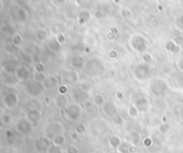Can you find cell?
<instances>
[{
  "label": "cell",
  "instance_id": "bcb514c9",
  "mask_svg": "<svg viewBox=\"0 0 183 153\" xmlns=\"http://www.w3.org/2000/svg\"><path fill=\"white\" fill-rule=\"evenodd\" d=\"M54 3L56 4V6H62V4H64L67 0H53Z\"/></svg>",
  "mask_w": 183,
  "mask_h": 153
},
{
  "label": "cell",
  "instance_id": "e575fe53",
  "mask_svg": "<svg viewBox=\"0 0 183 153\" xmlns=\"http://www.w3.org/2000/svg\"><path fill=\"white\" fill-rule=\"evenodd\" d=\"M68 91H69V88L67 84H59L57 86V92L59 95H67Z\"/></svg>",
  "mask_w": 183,
  "mask_h": 153
},
{
  "label": "cell",
  "instance_id": "b9f144b4",
  "mask_svg": "<svg viewBox=\"0 0 183 153\" xmlns=\"http://www.w3.org/2000/svg\"><path fill=\"white\" fill-rule=\"evenodd\" d=\"M176 66H177V69L179 70L180 72H182L183 74V55L180 56V57L177 60V62H176Z\"/></svg>",
  "mask_w": 183,
  "mask_h": 153
},
{
  "label": "cell",
  "instance_id": "7402d4cb",
  "mask_svg": "<svg viewBox=\"0 0 183 153\" xmlns=\"http://www.w3.org/2000/svg\"><path fill=\"white\" fill-rule=\"evenodd\" d=\"M52 143L55 146H59V147H64L67 142V139L65 137V134H62V135H57L54 138H52Z\"/></svg>",
  "mask_w": 183,
  "mask_h": 153
},
{
  "label": "cell",
  "instance_id": "d590c367",
  "mask_svg": "<svg viewBox=\"0 0 183 153\" xmlns=\"http://www.w3.org/2000/svg\"><path fill=\"white\" fill-rule=\"evenodd\" d=\"M120 15L122 16L123 18H129L131 15H133V12H131L130 9L128 8H123L120 12Z\"/></svg>",
  "mask_w": 183,
  "mask_h": 153
},
{
  "label": "cell",
  "instance_id": "1f68e13d",
  "mask_svg": "<svg viewBox=\"0 0 183 153\" xmlns=\"http://www.w3.org/2000/svg\"><path fill=\"white\" fill-rule=\"evenodd\" d=\"M141 60H142V63H145V64H151L152 60H153V56L151 55V54L149 53V52H145L141 55Z\"/></svg>",
  "mask_w": 183,
  "mask_h": 153
},
{
  "label": "cell",
  "instance_id": "484cf974",
  "mask_svg": "<svg viewBox=\"0 0 183 153\" xmlns=\"http://www.w3.org/2000/svg\"><path fill=\"white\" fill-rule=\"evenodd\" d=\"M32 78H34V81L40 82V83H43L48 77L45 76V74H44V72H37V71H35Z\"/></svg>",
  "mask_w": 183,
  "mask_h": 153
},
{
  "label": "cell",
  "instance_id": "9c48e42d",
  "mask_svg": "<svg viewBox=\"0 0 183 153\" xmlns=\"http://www.w3.org/2000/svg\"><path fill=\"white\" fill-rule=\"evenodd\" d=\"M164 48H165V50L168 53L172 54V55H178L181 52V45L178 43L177 40H173V39L166 40L165 43H164Z\"/></svg>",
  "mask_w": 183,
  "mask_h": 153
},
{
  "label": "cell",
  "instance_id": "7bdbcfd3",
  "mask_svg": "<svg viewBox=\"0 0 183 153\" xmlns=\"http://www.w3.org/2000/svg\"><path fill=\"white\" fill-rule=\"evenodd\" d=\"M44 64L43 63H41V62H39V63H37L36 65H35V71H37V72H44Z\"/></svg>",
  "mask_w": 183,
  "mask_h": 153
},
{
  "label": "cell",
  "instance_id": "f907efd6",
  "mask_svg": "<svg viewBox=\"0 0 183 153\" xmlns=\"http://www.w3.org/2000/svg\"><path fill=\"white\" fill-rule=\"evenodd\" d=\"M114 153H121V152H120V151H118V150H116V151L114 152Z\"/></svg>",
  "mask_w": 183,
  "mask_h": 153
},
{
  "label": "cell",
  "instance_id": "f35d334b",
  "mask_svg": "<svg viewBox=\"0 0 183 153\" xmlns=\"http://www.w3.org/2000/svg\"><path fill=\"white\" fill-rule=\"evenodd\" d=\"M55 40L58 42V44H59V45H63V44H65V42H66V36H65V34H64V32H62V34L56 35Z\"/></svg>",
  "mask_w": 183,
  "mask_h": 153
},
{
  "label": "cell",
  "instance_id": "ee69618b",
  "mask_svg": "<svg viewBox=\"0 0 183 153\" xmlns=\"http://www.w3.org/2000/svg\"><path fill=\"white\" fill-rule=\"evenodd\" d=\"M86 131V125L85 124H80V125L77 127V133L78 134H83Z\"/></svg>",
  "mask_w": 183,
  "mask_h": 153
},
{
  "label": "cell",
  "instance_id": "f6af8a7d",
  "mask_svg": "<svg viewBox=\"0 0 183 153\" xmlns=\"http://www.w3.org/2000/svg\"><path fill=\"white\" fill-rule=\"evenodd\" d=\"M113 121L115 122L116 124H122V123H124V121H123V119H122L121 117H120V115L118 114L116 115V117H113Z\"/></svg>",
  "mask_w": 183,
  "mask_h": 153
},
{
  "label": "cell",
  "instance_id": "4dcf8cb0",
  "mask_svg": "<svg viewBox=\"0 0 183 153\" xmlns=\"http://www.w3.org/2000/svg\"><path fill=\"white\" fill-rule=\"evenodd\" d=\"M22 43H23L22 36H21V35H18V34L13 35V37H12V44H13V45L14 46H21V45H22Z\"/></svg>",
  "mask_w": 183,
  "mask_h": 153
},
{
  "label": "cell",
  "instance_id": "f546056e",
  "mask_svg": "<svg viewBox=\"0 0 183 153\" xmlns=\"http://www.w3.org/2000/svg\"><path fill=\"white\" fill-rule=\"evenodd\" d=\"M108 58H109L110 60H116L119 58V51L116 50V49H110L109 51H108Z\"/></svg>",
  "mask_w": 183,
  "mask_h": 153
},
{
  "label": "cell",
  "instance_id": "74e56055",
  "mask_svg": "<svg viewBox=\"0 0 183 153\" xmlns=\"http://www.w3.org/2000/svg\"><path fill=\"white\" fill-rule=\"evenodd\" d=\"M139 152V148L136 143H129L127 146V153H138Z\"/></svg>",
  "mask_w": 183,
  "mask_h": 153
},
{
  "label": "cell",
  "instance_id": "cb8c5ba5",
  "mask_svg": "<svg viewBox=\"0 0 183 153\" xmlns=\"http://www.w3.org/2000/svg\"><path fill=\"white\" fill-rule=\"evenodd\" d=\"M127 114H128V117H131V119H137V117H139L140 112L138 111V109L135 107V106L131 105V106L128 107V109H127Z\"/></svg>",
  "mask_w": 183,
  "mask_h": 153
},
{
  "label": "cell",
  "instance_id": "d6a6232c",
  "mask_svg": "<svg viewBox=\"0 0 183 153\" xmlns=\"http://www.w3.org/2000/svg\"><path fill=\"white\" fill-rule=\"evenodd\" d=\"M105 12L102 10H95L94 11V13H93V17L95 18L96 21H101V20H104L105 18Z\"/></svg>",
  "mask_w": 183,
  "mask_h": 153
},
{
  "label": "cell",
  "instance_id": "ab89813d",
  "mask_svg": "<svg viewBox=\"0 0 183 153\" xmlns=\"http://www.w3.org/2000/svg\"><path fill=\"white\" fill-rule=\"evenodd\" d=\"M130 139L133 141V143H136V145H137L140 140V134L138 133V131H133V133L130 134Z\"/></svg>",
  "mask_w": 183,
  "mask_h": 153
},
{
  "label": "cell",
  "instance_id": "52a82bcc",
  "mask_svg": "<svg viewBox=\"0 0 183 153\" xmlns=\"http://www.w3.org/2000/svg\"><path fill=\"white\" fill-rule=\"evenodd\" d=\"M101 109H102V112H104L107 117H112V119L119 114V108L113 100H107Z\"/></svg>",
  "mask_w": 183,
  "mask_h": 153
},
{
  "label": "cell",
  "instance_id": "816d5d0a",
  "mask_svg": "<svg viewBox=\"0 0 183 153\" xmlns=\"http://www.w3.org/2000/svg\"><path fill=\"white\" fill-rule=\"evenodd\" d=\"M91 153H96V152H91Z\"/></svg>",
  "mask_w": 183,
  "mask_h": 153
},
{
  "label": "cell",
  "instance_id": "681fc988",
  "mask_svg": "<svg viewBox=\"0 0 183 153\" xmlns=\"http://www.w3.org/2000/svg\"><path fill=\"white\" fill-rule=\"evenodd\" d=\"M120 1H121V0H114V2H115V3H119Z\"/></svg>",
  "mask_w": 183,
  "mask_h": 153
},
{
  "label": "cell",
  "instance_id": "4316f807",
  "mask_svg": "<svg viewBox=\"0 0 183 153\" xmlns=\"http://www.w3.org/2000/svg\"><path fill=\"white\" fill-rule=\"evenodd\" d=\"M170 35L173 40H177L182 37V29L180 27H173L170 31Z\"/></svg>",
  "mask_w": 183,
  "mask_h": 153
},
{
  "label": "cell",
  "instance_id": "2e32d148",
  "mask_svg": "<svg viewBox=\"0 0 183 153\" xmlns=\"http://www.w3.org/2000/svg\"><path fill=\"white\" fill-rule=\"evenodd\" d=\"M26 117V119L32 124V125H35V124H37L40 120H41L42 113H41V111L38 110V109H30L29 111L26 113V117Z\"/></svg>",
  "mask_w": 183,
  "mask_h": 153
},
{
  "label": "cell",
  "instance_id": "9a60e30c",
  "mask_svg": "<svg viewBox=\"0 0 183 153\" xmlns=\"http://www.w3.org/2000/svg\"><path fill=\"white\" fill-rule=\"evenodd\" d=\"M92 17H93V14L91 13V11L87 9H83L77 15V22L79 25H85L90 22Z\"/></svg>",
  "mask_w": 183,
  "mask_h": 153
},
{
  "label": "cell",
  "instance_id": "8d00e7d4",
  "mask_svg": "<svg viewBox=\"0 0 183 153\" xmlns=\"http://www.w3.org/2000/svg\"><path fill=\"white\" fill-rule=\"evenodd\" d=\"M149 24H150V26H151L152 28L156 29V28H158L159 26H161V21H159L158 17H152L151 20H150Z\"/></svg>",
  "mask_w": 183,
  "mask_h": 153
},
{
  "label": "cell",
  "instance_id": "8992f818",
  "mask_svg": "<svg viewBox=\"0 0 183 153\" xmlns=\"http://www.w3.org/2000/svg\"><path fill=\"white\" fill-rule=\"evenodd\" d=\"M133 105L137 108L140 113H144V112L149 111L150 108H151V102H150L149 98L144 95L138 96V97L134 100Z\"/></svg>",
  "mask_w": 183,
  "mask_h": 153
},
{
  "label": "cell",
  "instance_id": "e0dca14e",
  "mask_svg": "<svg viewBox=\"0 0 183 153\" xmlns=\"http://www.w3.org/2000/svg\"><path fill=\"white\" fill-rule=\"evenodd\" d=\"M106 102H107V98H106V96L101 93H96L95 95L92 97V103H93V105L97 108H102Z\"/></svg>",
  "mask_w": 183,
  "mask_h": 153
},
{
  "label": "cell",
  "instance_id": "4fadbf2b",
  "mask_svg": "<svg viewBox=\"0 0 183 153\" xmlns=\"http://www.w3.org/2000/svg\"><path fill=\"white\" fill-rule=\"evenodd\" d=\"M18 103V96L15 93H8L3 97V105L8 109H13Z\"/></svg>",
  "mask_w": 183,
  "mask_h": 153
},
{
  "label": "cell",
  "instance_id": "836d02e7",
  "mask_svg": "<svg viewBox=\"0 0 183 153\" xmlns=\"http://www.w3.org/2000/svg\"><path fill=\"white\" fill-rule=\"evenodd\" d=\"M141 142H142V146H143L144 148H151L152 146H153V139H152L151 136H147V137H144Z\"/></svg>",
  "mask_w": 183,
  "mask_h": 153
},
{
  "label": "cell",
  "instance_id": "277c9868",
  "mask_svg": "<svg viewBox=\"0 0 183 153\" xmlns=\"http://www.w3.org/2000/svg\"><path fill=\"white\" fill-rule=\"evenodd\" d=\"M62 134H65V125L59 121L50 122L44 129V136H46L50 139L57 135H62Z\"/></svg>",
  "mask_w": 183,
  "mask_h": 153
},
{
  "label": "cell",
  "instance_id": "5bb4252c",
  "mask_svg": "<svg viewBox=\"0 0 183 153\" xmlns=\"http://www.w3.org/2000/svg\"><path fill=\"white\" fill-rule=\"evenodd\" d=\"M32 126L34 125L28 121L26 117L21 119L20 121L16 123V128H17V131L22 134H29L32 129Z\"/></svg>",
  "mask_w": 183,
  "mask_h": 153
},
{
  "label": "cell",
  "instance_id": "8fae6325",
  "mask_svg": "<svg viewBox=\"0 0 183 153\" xmlns=\"http://www.w3.org/2000/svg\"><path fill=\"white\" fill-rule=\"evenodd\" d=\"M85 58L82 55H73L70 57L69 60V65L71 66L72 69L74 70H81L85 67Z\"/></svg>",
  "mask_w": 183,
  "mask_h": 153
},
{
  "label": "cell",
  "instance_id": "d4e9b609",
  "mask_svg": "<svg viewBox=\"0 0 183 153\" xmlns=\"http://www.w3.org/2000/svg\"><path fill=\"white\" fill-rule=\"evenodd\" d=\"M116 37H118V32H116V30L114 29V28H111L109 31L106 32V39H107L108 41H110V42L115 41Z\"/></svg>",
  "mask_w": 183,
  "mask_h": 153
},
{
  "label": "cell",
  "instance_id": "ffe728a7",
  "mask_svg": "<svg viewBox=\"0 0 183 153\" xmlns=\"http://www.w3.org/2000/svg\"><path fill=\"white\" fill-rule=\"evenodd\" d=\"M44 88H55V86H58V79L55 76H50L46 78V80L43 82Z\"/></svg>",
  "mask_w": 183,
  "mask_h": 153
},
{
  "label": "cell",
  "instance_id": "7c38bea8",
  "mask_svg": "<svg viewBox=\"0 0 183 153\" xmlns=\"http://www.w3.org/2000/svg\"><path fill=\"white\" fill-rule=\"evenodd\" d=\"M51 145H52V140L46 136L40 137L36 141V148L39 152H46Z\"/></svg>",
  "mask_w": 183,
  "mask_h": 153
},
{
  "label": "cell",
  "instance_id": "44dd1931",
  "mask_svg": "<svg viewBox=\"0 0 183 153\" xmlns=\"http://www.w3.org/2000/svg\"><path fill=\"white\" fill-rule=\"evenodd\" d=\"M157 131H158L159 134H162V135H166V134H168L170 131L171 129V125L168 122H162L161 124H158L157 125Z\"/></svg>",
  "mask_w": 183,
  "mask_h": 153
},
{
  "label": "cell",
  "instance_id": "f5cc1de1",
  "mask_svg": "<svg viewBox=\"0 0 183 153\" xmlns=\"http://www.w3.org/2000/svg\"><path fill=\"white\" fill-rule=\"evenodd\" d=\"M182 92H183V91H182Z\"/></svg>",
  "mask_w": 183,
  "mask_h": 153
},
{
  "label": "cell",
  "instance_id": "d6986e66",
  "mask_svg": "<svg viewBox=\"0 0 183 153\" xmlns=\"http://www.w3.org/2000/svg\"><path fill=\"white\" fill-rule=\"evenodd\" d=\"M70 103L69 99L66 95H58V97L55 99V105L58 109L60 110H64L66 107Z\"/></svg>",
  "mask_w": 183,
  "mask_h": 153
},
{
  "label": "cell",
  "instance_id": "83f0119b",
  "mask_svg": "<svg viewBox=\"0 0 183 153\" xmlns=\"http://www.w3.org/2000/svg\"><path fill=\"white\" fill-rule=\"evenodd\" d=\"M65 153H80V149L76 143H70L65 147Z\"/></svg>",
  "mask_w": 183,
  "mask_h": 153
},
{
  "label": "cell",
  "instance_id": "60d3db41",
  "mask_svg": "<svg viewBox=\"0 0 183 153\" xmlns=\"http://www.w3.org/2000/svg\"><path fill=\"white\" fill-rule=\"evenodd\" d=\"M91 88H92V85L88 83L87 81H83V82H81V83H80V89H82V91L90 92Z\"/></svg>",
  "mask_w": 183,
  "mask_h": 153
},
{
  "label": "cell",
  "instance_id": "7a4b0ae2",
  "mask_svg": "<svg viewBox=\"0 0 183 153\" xmlns=\"http://www.w3.org/2000/svg\"><path fill=\"white\" fill-rule=\"evenodd\" d=\"M149 89L154 96L156 97H162L164 96L169 89L167 81L161 77H152L149 80Z\"/></svg>",
  "mask_w": 183,
  "mask_h": 153
},
{
  "label": "cell",
  "instance_id": "6da1fadb",
  "mask_svg": "<svg viewBox=\"0 0 183 153\" xmlns=\"http://www.w3.org/2000/svg\"><path fill=\"white\" fill-rule=\"evenodd\" d=\"M128 44L131 48V50H134L136 53L142 55L145 52H148L149 50V40H148L147 37L142 34H134L129 37V40H128Z\"/></svg>",
  "mask_w": 183,
  "mask_h": 153
},
{
  "label": "cell",
  "instance_id": "f1b7e54d",
  "mask_svg": "<svg viewBox=\"0 0 183 153\" xmlns=\"http://www.w3.org/2000/svg\"><path fill=\"white\" fill-rule=\"evenodd\" d=\"M46 153H65L64 147H59V146H55V145H51L50 148L48 149Z\"/></svg>",
  "mask_w": 183,
  "mask_h": 153
},
{
  "label": "cell",
  "instance_id": "c3c4849f",
  "mask_svg": "<svg viewBox=\"0 0 183 153\" xmlns=\"http://www.w3.org/2000/svg\"><path fill=\"white\" fill-rule=\"evenodd\" d=\"M115 95H116V98H118L119 100H122V99H123V94H122L121 92H116Z\"/></svg>",
  "mask_w": 183,
  "mask_h": 153
},
{
  "label": "cell",
  "instance_id": "5b68a950",
  "mask_svg": "<svg viewBox=\"0 0 183 153\" xmlns=\"http://www.w3.org/2000/svg\"><path fill=\"white\" fill-rule=\"evenodd\" d=\"M64 112H65V117H67L68 120H70V121H77V120L81 117L82 107H81V105L77 102L70 103L64 109Z\"/></svg>",
  "mask_w": 183,
  "mask_h": 153
},
{
  "label": "cell",
  "instance_id": "30bf717a",
  "mask_svg": "<svg viewBox=\"0 0 183 153\" xmlns=\"http://www.w3.org/2000/svg\"><path fill=\"white\" fill-rule=\"evenodd\" d=\"M15 76L17 78L18 81H27L30 77H31V71L30 69L25 65H21L16 68Z\"/></svg>",
  "mask_w": 183,
  "mask_h": 153
},
{
  "label": "cell",
  "instance_id": "ba28073f",
  "mask_svg": "<svg viewBox=\"0 0 183 153\" xmlns=\"http://www.w3.org/2000/svg\"><path fill=\"white\" fill-rule=\"evenodd\" d=\"M26 89L29 95L34 96V97H37V96L41 95V93L45 89V88H44L43 83H40V82H37V81H32L31 83H29L26 86Z\"/></svg>",
  "mask_w": 183,
  "mask_h": 153
},
{
  "label": "cell",
  "instance_id": "603a6c76",
  "mask_svg": "<svg viewBox=\"0 0 183 153\" xmlns=\"http://www.w3.org/2000/svg\"><path fill=\"white\" fill-rule=\"evenodd\" d=\"M49 37V34L45 29H38L36 32V39L40 42H44Z\"/></svg>",
  "mask_w": 183,
  "mask_h": 153
},
{
  "label": "cell",
  "instance_id": "ac0fdd59",
  "mask_svg": "<svg viewBox=\"0 0 183 153\" xmlns=\"http://www.w3.org/2000/svg\"><path fill=\"white\" fill-rule=\"evenodd\" d=\"M122 143H123V140H122V138L118 135H112L111 137L109 138V140H108L109 147L111 148L112 150H114V151H116V150L121 147Z\"/></svg>",
  "mask_w": 183,
  "mask_h": 153
},
{
  "label": "cell",
  "instance_id": "3957f363",
  "mask_svg": "<svg viewBox=\"0 0 183 153\" xmlns=\"http://www.w3.org/2000/svg\"><path fill=\"white\" fill-rule=\"evenodd\" d=\"M133 76L137 81H147L152 78L151 66L145 63H139L133 67Z\"/></svg>",
  "mask_w": 183,
  "mask_h": 153
},
{
  "label": "cell",
  "instance_id": "7dc6e473",
  "mask_svg": "<svg viewBox=\"0 0 183 153\" xmlns=\"http://www.w3.org/2000/svg\"><path fill=\"white\" fill-rule=\"evenodd\" d=\"M178 24H179V27L181 28V29H183V15L179 17V20H178Z\"/></svg>",
  "mask_w": 183,
  "mask_h": 153
}]
</instances>
